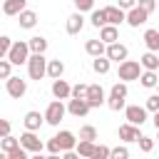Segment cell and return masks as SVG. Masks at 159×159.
<instances>
[{"label": "cell", "mask_w": 159, "mask_h": 159, "mask_svg": "<svg viewBox=\"0 0 159 159\" xmlns=\"http://www.w3.org/2000/svg\"><path fill=\"white\" fill-rule=\"evenodd\" d=\"M87 87H89V84H82V82L75 84V87H72V99H87Z\"/></svg>", "instance_id": "cell-36"}, {"label": "cell", "mask_w": 159, "mask_h": 159, "mask_svg": "<svg viewBox=\"0 0 159 159\" xmlns=\"http://www.w3.org/2000/svg\"><path fill=\"white\" fill-rule=\"evenodd\" d=\"M55 139L60 142V149H62V152H72V149L77 147V137H75L72 132H67V129H62L60 134H55Z\"/></svg>", "instance_id": "cell-14"}, {"label": "cell", "mask_w": 159, "mask_h": 159, "mask_svg": "<svg viewBox=\"0 0 159 159\" xmlns=\"http://www.w3.org/2000/svg\"><path fill=\"white\" fill-rule=\"evenodd\" d=\"M17 20H20V27L32 30V27L37 25V12H35V10H22V12L17 15Z\"/></svg>", "instance_id": "cell-22"}, {"label": "cell", "mask_w": 159, "mask_h": 159, "mask_svg": "<svg viewBox=\"0 0 159 159\" xmlns=\"http://www.w3.org/2000/svg\"><path fill=\"white\" fill-rule=\"evenodd\" d=\"M62 72H65L62 60H50V62H47V77H52V80H62Z\"/></svg>", "instance_id": "cell-26"}, {"label": "cell", "mask_w": 159, "mask_h": 159, "mask_svg": "<svg viewBox=\"0 0 159 159\" xmlns=\"http://www.w3.org/2000/svg\"><path fill=\"white\" fill-rule=\"evenodd\" d=\"M124 117H127V122H129V124L142 127V124L147 122V109H144V107H139V104H129V107H124Z\"/></svg>", "instance_id": "cell-7"}, {"label": "cell", "mask_w": 159, "mask_h": 159, "mask_svg": "<svg viewBox=\"0 0 159 159\" xmlns=\"http://www.w3.org/2000/svg\"><path fill=\"white\" fill-rule=\"evenodd\" d=\"M139 137H142V134H139V129H137L134 124H129V122H127V124H122V127H119V139H124V142H137Z\"/></svg>", "instance_id": "cell-23"}, {"label": "cell", "mask_w": 159, "mask_h": 159, "mask_svg": "<svg viewBox=\"0 0 159 159\" xmlns=\"http://www.w3.org/2000/svg\"><path fill=\"white\" fill-rule=\"evenodd\" d=\"M0 159H7V154H5V152H0Z\"/></svg>", "instance_id": "cell-50"}, {"label": "cell", "mask_w": 159, "mask_h": 159, "mask_svg": "<svg viewBox=\"0 0 159 159\" xmlns=\"http://www.w3.org/2000/svg\"><path fill=\"white\" fill-rule=\"evenodd\" d=\"M124 99H127V84L124 82L112 84V92L107 97V107L114 109V112H119V109H124Z\"/></svg>", "instance_id": "cell-3"}, {"label": "cell", "mask_w": 159, "mask_h": 159, "mask_svg": "<svg viewBox=\"0 0 159 159\" xmlns=\"http://www.w3.org/2000/svg\"><path fill=\"white\" fill-rule=\"evenodd\" d=\"M157 132H159V129H157ZM157 139H159V137H157Z\"/></svg>", "instance_id": "cell-52"}, {"label": "cell", "mask_w": 159, "mask_h": 159, "mask_svg": "<svg viewBox=\"0 0 159 159\" xmlns=\"http://www.w3.org/2000/svg\"><path fill=\"white\" fill-rule=\"evenodd\" d=\"M144 109H147V112H159V94H152V97H147V102H144Z\"/></svg>", "instance_id": "cell-38"}, {"label": "cell", "mask_w": 159, "mask_h": 159, "mask_svg": "<svg viewBox=\"0 0 159 159\" xmlns=\"http://www.w3.org/2000/svg\"><path fill=\"white\" fill-rule=\"evenodd\" d=\"M25 129L27 132H37L40 127H42V122H45V114H40V112H35V109H30L27 114H25Z\"/></svg>", "instance_id": "cell-13"}, {"label": "cell", "mask_w": 159, "mask_h": 159, "mask_svg": "<svg viewBox=\"0 0 159 159\" xmlns=\"http://www.w3.org/2000/svg\"><path fill=\"white\" fill-rule=\"evenodd\" d=\"M52 94H55V99H67V97H72V87L65 80H52Z\"/></svg>", "instance_id": "cell-16"}, {"label": "cell", "mask_w": 159, "mask_h": 159, "mask_svg": "<svg viewBox=\"0 0 159 159\" xmlns=\"http://www.w3.org/2000/svg\"><path fill=\"white\" fill-rule=\"evenodd\" d=\"M2 137H10V122L0 117V139H2Z\"/></svg>", "instance_id": "cell-44"}, {"label": "cell", "mask_w": 159, "mask_h": 159, "mask_svg": "<svg viewBox=\"0 0 159 159\" xmlns=\"http://www.w3.org/2000/svg\"><path fill=\"white\" fill-rule=\"evenodd\" d=\"M119 80L127 84V82H132V80H139L142 77V65L139 62H134V60H124L122 65H119Z\"/></svg>", "instance_id": "cell-4"}, {"label": "cell", "mask_w": 159, "mask_h": 159, "mask_svg": "<svg viewBox=\"0 0 159 159\" xmlns=\"http://www.w3.org/2000/svg\"><path fill=\"white\" fill-rule=\"evenodd\" d=\"M84 50H87V55H92V57H104L107 45H104L102 40H87V42H84Z\"/></svg>", "instance_id": "cell-21"}, {"label": "cell", "mask_w": 159, "mask_h": 159, "mask_svg": "<svg viewBox=\"0 0 159 159\" xmlns=\"http://www.w3.org/2000/svg\"><path fill=\"white\" fill-rule=\"evenodd\" d=\"M109 67H112V62H109L107 57H94V62H92V70H94L97 75H107Z\"/></svg>", "instance_id": "cell-30"}, {"label": "cell", "mask_w": 159, "mask_h": 159, "mask_svg": "<svg viewBox=\"0 0 159 159\" xmlns=\"http://www.w3.org/2000/svg\"><path fill=\"white\" fill-rule=\"evenodd\" d=\"M139 65H142L147 72H159V55H157V52H144L142 60H139Z\"/></svg>", "instance_id": "cell-17"}, {"label": "cell", "mask_w": 159, "mask_h": 159, "mask_svg": "<svg viewBox=\"0 0 159 159\" xmlns=\"http://www.w3.org/2000/svg\"><path fill=\"white\" fill-rule=\"evenodd\" d=\"M7 159H30V157H27V152H25L22 147H17V149H12V152L7 154Z\"/></svg>", "instance_id": "cell-41"}, {"label": "cell", "mask_w": 159, "mask_h": 159, "mask_svg": "<svg viewBox=\"0 0 159 159\" xmlns=\"http://www.w3.org/2000/svg\"><path fill=\"white\" fill-rule=\"evenodd\" d=\"M89 20H92V25H94V27H99V30H102V27L107 25V15H104V7H102V10H92V17H89Z\"/></svg>", "instance_id": "cell-31"}, {"label": "cell", "mask_w": 159, "mask_h": 159, "mask_svg": "<svg viewBox=\"0 0 159 159\" xmlns=\"http://www.w3.org/2000/svg\"><path fill=\"white\" fill-rule=\"evenodd\" d=\"M20 147H22L25 152H32V154H40L45 144L40 142V137H37L35 132H25V134H20Z\"/></svg>", "instance_id": "cell-8"}, {"label": "cell", "mask_w": 159, "mask_h": 159, "mask_svg": "<svg viewBox=\"0 0 159 159\" xmlns=\"http://www.w3.org/2000/svg\"><path fill=\"white\" fill-rule=\"evenodd\" d=\"M144 45H147L149 52H159V30L149 27V30L144 32Z\"/></svg>", "instance_id": "cell-24"}, {"label": "cell", "mask_w": 159, "mask_h": 159, "mask_svg": "<svg viewBox=\"0 0 159 159\" xmlns=\"http://www.w3.org/2000/svg\"><path fill=\"white\" fill-rule=\"evenodd\" d=\"M99 40H102L104 45H114V42L119 40V30H117L114 25H104V27L99 30Z\"/></svg>", "instance_id": "cell-20"}, {"label": "cell", "mask_w": 159, "mask_h": 159, "mask_svg": "<svg viewBox=\"0 0 159 159\" xmlns=\"http://www.w3.org/2000/svg\"><path fill=\"white\" fill-rule=\"evenodd\" d=\"M27 45H30V52H32V55H45V50H47V40H45L42 35L30 37V40H27Z\"/></svg>", "instance_id": "cell-25"}, {"label": "cell", "mask_w": 159, "mask_h": 159, "mask_svg": "<svg viewBox=\"0 0 159 159\" xmlns=\"http://www.w3.org/2000/svg\"><path fill=\"white\" fill-rule=\"evenodd\" d=\"M89 109H92V107L87 104V99H70V104H67V112H70L72 117H87Z\"/></svg>", "instance_id": "cell-15"}, {"label": "cell", "mask_w": 159, "mask_h": 159, "mask_svg": "<svg viewBox=\"0 0 159 159\" xmlns=\"http://www.w3.org/2000/svg\"><path fill=\"white\" fill-rule=\"evenodd\" d=\"M137 5H139V7L144 10V12H152V10L157 7V0H139Z\"/></svg>", "instance_id": "cell-42"}, {"label": "cell", "mask_w": 159, "mask_h": 159, "mask_svg": "<svg viewBox=\"0 0 159 159\" xmlns=\"http://www.w3.org/2000/svg\"><path fill=\"white\" fill-rule=\"evenodd\" d=\"M75 7H77V12L94 10V0H75Z\"/></svg>", "instance_id": "cell-40"}, {"label": "cell", "mask_w": 159, "mask_h": 159, "mask_svg": "<svg viewBox=\"0 0 159 159\" xmlns=\"http://www.w3.org/2000/svg\"><path fill=\"white\" fill-rule=\"evenodd\" d=\"M47 62L50 60H45V55H30V60H27V75H30V80L40 82L47 75Z\"/></svg>", "instance_id": "cell-1"}, {"label": "cell", "mask_w": 159, "mask_h": 159, "mask_svg": "<svg viewBox=\"0 0 159 159\" xmlns=\"http://www.w3.org/2000/svg\"><path fill=\"white\" fill-rule=\"evenodd\" d=\"M5 87H7V94L12 97V99H20V97H25V92H27V82L22 80V77H10V80H5Z\"/></svg>", "instance_id": "cell-6"}, {"label": "cell", "mask_w": 159, "mask_h": 159, "mask_svg": "<svg viewBox=\"0 0 159 159\" xmlns=\"http://www.w3.org/2000/svg\"><path fill=\"white\" fill-rule=\"evenodd\" d=\"M112 157V149L107 144H94V152H92V159H109Z\"/></svg>", "instance_id": "cell-32"}, {"label": "cell", "mask_w": 159, "mask_h": 159, "mask_svg": "<svg viewBox=\"0 0 159 159\" xmlns=\"http://www.w3.org/2000/svg\"><path fill=\"white\" fill-rule=\"evenodd\" d=\"M65 112H67V107L62 104V99H55V102H50L47 109H45V122L52 124V127H57V124L65 119Z\"/></svg>", "instance_id": "cell-5"}, {"label": "cell", "mask_w": 159, "mask_h": 159, "mask_svg": "<svg viewBox=\"0 0 159 159\" xmlns=\"http://www.w3.org/2000/svg\"><path fill=\"white\" fill-rule=\"evenodd\" d=\"M139 84H142V87H147V89H152V87H157V84H159V75H157V72H147V70H144V72H142V77H139Z\"/></svg>", "instance_id": "cell-28"}, {"label": "cell", "mask_w": 159, "mask_h": 159, "mask_svg": "<svg viewBox=\"0 0 159 159\" xmlns=\"http://www.w3.org/2000/svg\"><path fill=\"white\" fill-rule=\"evenodd\" d=\"M2 2H5V0H2Z\"/></svg>", "instance_id": "cell-53"}, {"label": "cell", "mask_w": 159, "mask_h": 159, "mask_svg": "<svg viewBox=\"0 0 159 159\" xmlns=\"http://www.w3.org/2000/svg\"><path fill=\"white\" fill-rule=\"evenodd\" d=\"M104 15H107V25H122V22H127V12L122 10V7H117V5H109V7H104Z\"/></svg>", "instance_id": "cell-11"}, {"label": "cell", "mask_w": 159, "mask_h": 159, "mask_svg": "<svg viewBox=\"0 0 159 159\" xmlns=\"http://www.w3.org/2000/svg\"><path fill=\"white\" fill-rule=\"evenodd\" d=\"M10 77H12V62L0 60V80H10Z\"/></svg>", "instance_id": "cell-35"}, {"label": "cell", "mask_w": 159, "mask_h": 159, "mask_svg": "<svg viewBox=\"0 0 159 159\" xmlns=\"http://www.w3.org/2000/svg\"><path fill=\"white\" fill-rule=\"evenodd\" d=\"M45 159H62L60 154H50V157H45Z\"/></svg>", "instance_id": "cell-48"}, {"label": "cell", "mask_w": 159, "mask_h": 159, "mask_svg": "<svg viewBox=\"0 0 159 159\" xmlns=\"http://www.w3.org/2000/svg\"><path fill=\"white\" fill-rule=\"evenodd\" d=\"M127 55H129V50H127V45H122V42L107 45V52H104V57H107L109 62H119V65L127 60Z\"/></svg>", "instance_id": "cell-9"}, {"label": "cell", "mask_w": 159, "mask_h": 159, "mask_svg": "<svg viewBox=\"0 0 159 159\" xmlns=\"http://www.w3.org/2000/svg\"><path fill=\"white\" fill-rule=\"evenodd\" d=\"M47 152H50V154H60V152H62V149H60V142H57L55 137L47 142Z\"/></svg>", "instance_id": "cell-43"}, {"label": "cell", "mask_w": 159, "mask_h": 159, "mask_svg": "<svg viewBox=\"0 0 159 159\" xmlns=\"http://www.w3.org/2000/svg\"><path fill=\"white\" fill-rule=\"evenodd\" d=\"M157 94H159V84H157Z\"/></svg>", "instance_id": "cell-51"}, {"label": "cell", "mask_w": 159, "mask_h": 159, "mask_svg": "<svg viewBox=\"0 0 159 159\" xmlns=\"http://www.w3.org/2000/svg\"><path fill=\"white\" fill-rule=\"evenodd\" d=\"M117 7H122V10H132V7H137V0H119Z\"/></svg>", "instance_id": "cell-45"}, {"label": "cell", "mask_w": 159, "mask_h": 159, "mask_svg": "<svg viewBox=\"0 0 159 159\" xmlns=\"http://www.w3.org/2000/svg\"><path fill=\"white\" fill-rule=\"evenodd\" d=\"M12 47V40L7 35H0V60H7V52Z\"/></svg>", "instance_id": "cell-34"}, {"label": "cell", "mask_w": 159, "mask_h": 159, "mask_svg": "<svg viewBox=\"0 0 159 159\" xmlns=\"http://www.w3.org/2000/svg\"><path fill=\"white\" fill-rule=\"evenodd\" d=\"M80 139H84V142H94V139H97V129H94L92 124L82 127V129H80Z\"/></svg>", "instance_id": "cell-33"}, {"label": "cell", "mask_w": 159, "mask_h": 159, "mask_svg": "<svg viewBox=\"0 0 159 159\" xmlns=\"http://www.w3.org/2000/svg\"><path fill=\"white\" fill-rule=\"evenodd\" d=\"M82 27H84V17H82V12H72V15L67 17V35H77Z\"/></svg>", "instance_id": "cell-19"}, {"label": "cell", "mask_w": 159, "mask_h": 159, "mask_svg": "<svg viewBox=\"0 0 159 159\" xmlns=\"http://www.w3.org/2000/svg\"><path fill=\"white\" fill-rule=\"evenodd\" d=\"M157 75H159V72H157Z\"/></svg>", "instance_id": "cell-54"}, {"label": "cell", "mask_w": 159, "mask_h": 159, "mask_svg": "<svg viewBox=\"0 0 159 159\" xmlns=\"http://www.w3.org/2000/svg\"><path fill=\"white\" fill-rule=\"evenodd\" d=\"M30 159H45V157H42V154H32Z\"/></svg>", "instance_id": "cell-49"}, {"label": "cell", "mask_w": 159, "mask_h": 159, "mask_svg": "<svg viewBox=\"0 0 159 159\" xmlns=\"http://www.w3.org/2000/svg\"><path fill=\"white\" fill-rule=\"evenodd\" d=\"M30 45L27 42H22V40H17V42H12V47H10V52H7V60L12 62V65H27V60H30Z\"/></svg>", "instance_id": "cell-2"}, {"label": "cell", "mask_w": 159, "mask_h": 159, "mask_svg": "<svg viewBox=\"0 0 159 159\" xmlns=\"http://www.w3.org/2000/svg\"><path fill=\"white\" fill-rule=\"evenodd\" d=\"M107 99H104V89L99 87V84H89L87 87V104L92 107V109H97V107H102Z\"/></svg>", "instance_id": "cell-10"}, {"label": "cell", "mask_w": 159, "mask_h": 159, "mask_svg": "<svg viewBox=\"0 0 159 159\" xmlns=\"http://www.w3.org/2000/svg\"><path fill=\"white\" fill-rule=\"evenodd\" d=\"M25 5H27V0H5L2 2V12L12 17V15H20L22 10H27Z\"/></svg>", "instance_id": "cell-18"}, {"label": "cell", "mask_w": 159, "mask_h": 159, "mask_svg": "<svg viewBox=\"0 0 159 159\" xmlns=\"http://www.w3.org/2000/svg\"><path fill=\"white\" fill-rule=\"evenodd\" d=\"M75 152H77L82 159H92V152H94V142H84V139H80V142H77V147H75Z\"/></svg>", "instance_id": "cell-27"}, {"label": "cell", "mask_w": 159, "mask_h": 159, "mask_svg": "<svg viewBox=\"0 0 159 159\" xmlns=\"http://www.w3.org/2000/svg\"><path fill=\"white\" fill-rule=\"evenodd\" d=\"M109 159H129V149L127 147H114Z\"/></svg>", "instance_id": "cell-39"}, {"label": "cell", "mask_w": 159, "mask_h": 159, "mask_svg": "<svg viewBox=\"0 0 159 159\" xmlns=\"http://www.w3.org/2000/svg\"><path fill=\"white\" fill-rule=\"evenodd\" d=\"M62 159H80V154L72 149V152H62Z\"/></svg>", "instance_id": "cell-46"}, {"label": "cell", "mask_w": 159, "mask_h": 159, "mask_svg": "<svg viewBox=\"0 0 159 159\" xmlns=\"http://www.w3.org/2000/svg\"><path fill=\"white\" fill-rule=\"evenodd\" d=\"M147 20H149V12H144L139 5L127 12V25H132V27H139V25H144Z\"/></svg>", "instance_id": "cell-12"}, {"label": "cell", "mask_w": 159, "mask_h": 159, "mask_svg": "<svg viewBox=\"0 0 159 159\" xmlns=\"http://www.w3.org/2000/svg\"><path fill=\"white\" fill-rule=\"evenodd\" d=\"M137 142H139V149H142L144 154H149V152L154 149V139H152V137H144V134H142Z\"/></svg>", "instance_id": "cell-37"}, {"label": "cell", "mask_w": 159, "mask_h": 159, "mask_svg": "<svg viewBox=\"0 0 159 159\" xmlns=\"http://www.w3.org/2000/svg\"><path fill=\"white\" fill-rule=\"evenodd\" d=\"M152 122H154V127L159 129V112H154V119H152Z\"/></svg>", "instance_id": "cell-47"}, {"label": "cell", "mask_w": 159, "mask_h": 159, "mask_svg": "<svg viewBox=\"0 0 159 159\" xmlns=\"http://www.w3.org/2000/svg\"><path fill=\"white\" fill-rule=\"evenodd\" d=\"M17 147H20V139H17V137H12V134L0 139V152H5V154H10V152H12V149H17Z\"/></svg>", "instance_id": "cell-29"}]
</instances>
